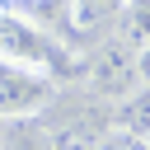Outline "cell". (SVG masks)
Instances as JSON below:
<instances>
[{
  "label": "cell",
  "mask_w": 150,
  "mask_h": 150,
  "mask_svg": "<svg viewBox=\"0 0 150 150\" xmlns=\"http://www.w3.org/2000/svg\"><path fill=\"white\" fill-rule=\"evenodd\" d=\"M84 80H89V89L94 94H108V98H122V94H131L136 84H141V75H136V52L131 47H122L117 38L84 66Z\"/></svg>",
  "instance_id": "3957f363"
},
{
  "label": "cell",
  "mask_w": 150,
  "mask_h": 150,
  "mask_svg": "<svg viewBox=\"0 0 150 150\" xmlns=\"http://www.w3.org/2000/svg\"><path fill=\"white\" fill-rule=\"evenodd\" d=\"M0 61L14 66V70L42 75V80H52V84L84 75V66H89V61H75L47 28H38L33 19L9 14V9H0Z\"/></svg>",
  "instance_id": "6da1fadb"
},
{
  "label": "cell",
  "mask_w": 150,
  "mask_h": 150,
  "mask_svg": "<svg viewBox=\"0 0 150 150\" xmlns=\"http://www.w3.org/2000/svg\"><path fill=\"white\" fill-rule=\"evenodd\" d=\"M112 127H117V131H131V136H141V141L150 136V84H136L131 94L117 98Z\"/></svg>",
  "instance_id": "277c9868"
},
{
  "label": "cell",
  "mask_w": 150,
  "mask_h": 150,
  "mask_svg": "<svg viewBox=\"0 0 150 150\" xmlns=\"http://www.w3.org/2000/svg\"><path fill=\"white\" fill-rule=\"evenodd\" d=\"M66 5H70V28L94 33L98 23L117 19V5H122V0H66Z\"/></svg>",
  "instance_id": "52a82bcc"
},
{
  "label": "cell",
  "mask_w": 150,
  "mask_h": 150,
  "mask_svg": "<svg viewBox=\"0 0 150 150\" xmlns=\"http://www.w3.org/2000/svg\"><path fill=\"white\" fill-rule=\"evenodd\" d=\"M94 150H145V141H141V136H131V131L108 127V131L98 136V145H94Z\"/></svg>",
  "instance_id": "ba28073f"
},
{
  "label": "cell",
  "mask_w": 150,
  "mask_h": 150,
  "mask_svg": "<svg viewBox=\"0 0 150 150\" xmlns=\"http://www.w3.org/2000/svg\"><path fill=\"white\" fill-rule=\"evenodd\" d=\"M145 150H150V136H145Z\"/></svg>",
  "instance_id": "30bf717a"
},
{
  "label": "cell",
  "mask_w": 150,
  "mask_h": 150,
  "mask_svg": "<svg viewBox=\"0 0 150 150\" xmlns=\"http://www.w3.org/2000/svg\"><path fill=\"white\" fill-rule=\"evenodd\" d=\"M108 127H112V122H108ZM108 127L75 117V122H66V127H52V131H47V145H52V150H94Z\"/></svg>",
  "instance_id": "8992f818"
},
{
  "label": "cell",
  "mask_w": 150,
  "mask_h": 150,
  "mask_svg": "<svg viewBox=\"0 0 150 150\" xmlns=\"http://www.w3.org/2000/svg\"><path fill=\"white\" fill-rule=\"evenodd\" d=\"M117 42L141 52L150 42V0H122L117 5Z\"/></svg>",
  "instance_id": "5b68a950"
},
{
  "label": "cell",
  "mask_w": 150,
  "mask_h": 150,
  "mask_svg": "<svg viewBox=\"0 0 150 150\" xmlns=\"http://www.w3.org/2000/svg\"><path fill=\"white\" fill-rule=\"evenodd\" d=\"M56 84L42 80V75H28V70H14L0 61V122H23V117H38L47 103H52Z\"/></svg>",
  "instance_id": "7a4b0ae2"
},
{
  "label": "cell",
  "mask_w": 150,
  "mask_h": 150,
  "mask_svg": "<svg viewBox=\"0 0 150 150\" xmlns=\"http://www.w3.org/2000/svg\"><path fill=\"white\" fill-rule=\"evenodd\" d=\"M136 75H141V84H150V42L136 52Z\"/></svg>",
  "instance_id": "9c48e42d"
}]
</instances>
